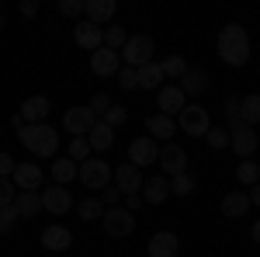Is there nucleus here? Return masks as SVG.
<instances>
[{
    "label": "nucleus",
    "mask_w": 260,
    "mask_h": 257,
    "mask_svg": "<svg viewBox=\"0 0 260 257\" xmlns=\"http://www.w3.org/2000/svg\"><path fill=\"white\" fill-rule=\"evenodd\" d=\"M18 142L31 153V157L49 160V157H56V150H59V132H56L49 122H42V125H21Z\"/></svg>",
    "instance_id": "obj_1"
},
{
    "label": "nucleus",
    "mask_w": 260,
    "mask_h": 257,
    "mask_svg": "<svg viewBox=\"0 0 260 257\" xmlns=\"http://www.w3.org/2000/svg\"><path fill=\"white\" fill-rule=\"evenodd\" d=\"M219 56L225 66H246L250 63V35L243 24H225L219 32Z\"/></svg>",
    "instance_id": "obj_2"
},
{
    "label": "nucleus",
    "mask_w": 260,
    "mask_h": 257,
    "mask_svg": "<svg viewBox=\"0 0 260 257\" xmlns=\"http://www.w3.org/2000/svg\"><path fill=\"white\" fill-rule=\"evenodd\" d=\"M153 49H156V42L149 39V35H128L125 42V49H121V66H132V70H139L146 63H153Z\"/></svg>",
    "instance_id": "obj_3"
},
{
    "label": "nucleus",
    "mask_w": 260,
    "mask_h": 257,
    "mask_svg": "<svg viewBox=\"0 0 260 257\" xmlns=\"http://www.w3.org/2000/svg\"><path fill=\"white\" fill-rule=\"evenodd\" d=\"M77 181H80L83 188H90V191H101V188L111 184V163H104L98 157L83 160L80 167H77Z\"/></svg>",
    "instance_id": "obj_4"
},
{
    "label": "nucleus",
    "mask_w": 260,
    "mask_h": 257,
    "mask_svg": "<svg viewBox=\"0 0 260 257\" xmlns=\"http://www.w3.org/2000/svg\"><path fill=\"white\" fill-rule=\"evenodd\" d=\"M101 222H104V233L115 240H125L136 233V216L128 212V209H104V216H101Z\"/></svg>",
    "instance_id": "obj_5"
},
{
    "label": "nucleus",
    "mask_w": 260,
    "mask_h": 257,
    "mask_svg": "<svg viewBox=\"0 0 260 257\" xmlns=\"http://www.w3.org/2000/svg\"><path fill=\"white\" fill-rule=\"evenodd\" d=\"M177 125L187 132V136H208V129H212V119H208V108H201V104H184V111L177 115Z\"/></svg>",
    "instance_id": "obj_6"
},
{
    "label": "nucleus",
    "mask_w": 260,
    "mask_h": 257,
    "mask_svg": "<svg viewBox=\"0 0 260 257\" xmlns=\"http://www.w3.org/2000/svg\"><path fill=\"white\" fill-rule=\"evenodd\" d=\"M156 163L163 167V178L170 181V178H177V174L187 170V153H184V146H177V142H163Z\"/></svg>",
    "instance_id": "obj_7"
},
{
    "label": "nucleus",
    "mask_w": 260,
    "mask_h": 257,
    "mask_svg": "<svg viewBox=\"0 0 260 257\" xmlns=\"http://www.w3.org/2000/svg\"><path fill=\"white\" fill-rule=\"evenodd\" d=\"M111 184L121 191V198L125 195H139L142 184H146V178H142L139 167H132V163H118L115 170H111Z\"/></svg>",
    "instance_id": "obj_8"
},
{
    "label": "nucleus",
    "mask_w": 260,
    "mask_h": 257,
    "mask_svg": "<svg viewBox=\"0 0 260 257\" xmlns=\"http://www.w3.org/2000/svg\"><path fill=\"white\" fill-rule=\"evenodd\" d=\"M94 125H98V115H94L87 104H77V108H70V111L62 115V129H66L70 136H87Z\"/></svg>",
    "instance_id": "obj_9"
},
{
    "label": "nucleus",
    "mask_w": 260,
    "mask_h": 257,
    "mask_svg": "<svg viewBox=\"0 0 260 257\" xmlns=\"http://www.w3.org/2000/svg\"><path fill=\"white\" fill-rule=\"evenodd\" d=\"M156 157H160V142L156 139H149V136H142V139H132L128 142V163L132 167H153L156 163Z\"/></svg>",
    "instance_id": "obj_10"
},
{
    "label": "nucleus",
    "mask_w": 260,
    "mask_h": 257,
    "mask_svg": "<svg viewBox=\"0 0 260 257\" xmlns=\"http://www.w3.org/2000/svg\"><path fill=\"white\" fill-rule=\"evenodd\" d=\"M39 195H42V209L52 212V216H62V212L73 209V195H70L62 184H49V188H42Z\"/></svg>",
    "instance_id": "obj_11"
},
{
    "label": "nucleus",
    "mask_w": 260,
    "mask_h": 257,
    "mask_svg": "<svg viewBox=\"0 0 260 257\" xmlns=\"http://www.w3.org/2000/svg\"><path fill=\"white\" fill-rule=\"evenodd\" d=\"M73 42L80 45L83 52H98L104 45V28L94 24V21H80V24H73Z\"/></svg>",
    "instance_id": "obj_12"
},
{
    "label": "nucleus",
    "mask_w": 260,
    "mask_h": 257,
    "mask_svg": "<svg viewBox=\"0 0 260 257\" xmlns=\"http://www.w3.org/2000/svg\"><path fill=\"white\" fill-rule=\"evenodd\" d=\"M229 146H233L243 160H253L260 139H257V132H253L250 125H236V129H229Z\"/></svg>",
    "instance_id": "obj_13"
},
{
    "label": "nucleus",
    "mask_w": 260,
    "mask_h": 257,
    "mask_svg": "<svg viewBox=\"0 0 260 257\" xmlns=\"http://www.w3.org/2000/svg\"><path fill=\"white\" fill-rule=\"evenodd\" d=\"M146 250H149V257H177L180 240H177V233H170V230H156V233L149 237V243H146Z\"/></svg>",
    "instance_id": "obj_14"
},
{
    "label": "nucleus",
    "mask_w": 260,
    "mask_h": 257,
    "mask_svg": "<svg viewBox=\"0 0 260 257\" xmlns=\"http://www.w3.org/2000/svg\"><path fill=\"white\" fill-rule=\"evenodd\" d=\"M118 70H121L118 52H111V49H104V45H101L98 52H90V73H94V77H115Z\"/></svg>",
    "instance_id": "obj_15"
},
{
    "label": "nucleus",
    "mask_w": 260,
    "mask_h": 257,
    "mask_svg": "<svg viewBox=\"0 0 260 257\" xmlns=\"http://www.w3.org/2000/svg\"><path fill=\"white\" fill-rule=\"evenodd\" d=\"M42 178H45V174H42V167H39V163H28V160L18 163V167H14V174H11L14 188H21V191H39Z\"/></svg>",
    "instance_id": "obj_16"
},
{
    "label": "nucleus",
    "mask_w": 260,
    "mask_h": 257,
    "mask_svg": "<svg viewBox=\"0 0 260 257\" xmlns=\"http://www.w3.org/2000/svg\"><path fill=\"white\" fill-rule=\"evenodd\" d=\"M49 108H52V104H49V98H45V94H31V98H24V104H21V122H24V125H42V122H45V115H49Z\"/></svg>",
    "instance_id": "obj_17"
},
{
    "label": "nucleus",
    "mask_w": 260,
    "mask_h": 257,
    "mask_svg": "<svg viewBox=\"0 0 260 257\" xmlns=\"http://www.w3.org/2000/svg\"><path fill=\"white\" fill-rule=\"evenodd\" d=\"M156 104H160V115H180L184 111V104H187V98H184V91H180L177 83H167V87H160V94H156Z\"/></svg>",
    "instance_id": "obj_18"
},
{
    "label": "nucleus",
    "mask_w": 260,
    "mask_h": 257,
    "mask_svg": "<svg viewBox=\"0 0 260 257\" xmlns=\"http://www.w3.org/2000/svg\"><path fill=\"white\" fill-rule=\"evenodd\" d=\"M42 247L52 250V257H56L59 250H70V247H73V233H70L66 226H56V222H52V226L42 230Z\"/></svg>",
    "instance_id": "obj_19"
},
{
    "label": "nucleus",
    "mask_w": 260,
    "mask_h": 257,
    "mask_svg": "<svg viewBox=\"0 0 260 257\" xmlns=\"http://www.w3.org/2000/svg\"><path fill=\"white\" fill-rule=\"evenodd\" d=\"M115 11H118L115 0H87V4H83V21H94V24L104 28V24H111Z\"/></svg>",
    "instance_id": "obj_20"
},
{
    "label": "nucleus",
    "mask_w": 260,
    "mask_h": 257,
    "mask_svg": "<svg viewBox=\"0 0 260 257\" xmlns=\"http://www.w3.org/2000/svg\"><path fill=\"white\" fill-rule=\"evenodd\" d=\"M180 91H184V98H198V94H205L208 91V73L201 70V66H187V73L180 77V83H177Z\"/></svg>",
    "instance_id": "obj_21"
},
{
    "label": "nucleus",
    "mask_w": 260,
    "mask_h": 257,
    "mask_svg": "<svg viewBox=\"0 0 260 257\" xmlns=\"http://www.w3.org/2000/svg\"><path fill=\"white\" fill-rule=\"evenodd\" d=\"M222 216H225V219L250 216V195H243V191H229V195H222Z\"/></svg>",
    "instance_id": "obj_22"
},
{
    "label": "nucleus",
    "mask_w": 260,
    "mask_h": 257,
    "mask_svg": "<svg viewBox=\"0 0 260 257\" xmlns=\"http://www.w3.org/2000/svg\"><path fill=\"white\" fill-rule=\"evenodd\" d=\"M146 132H149V139H156V142H167V139H174V132H177V122L170 119V115H149L146 119Z\"/></svg>",
    "instance_id": "obj_23"
},
{
    "label": "nucleus",
    "mask_w": 260,
    "mask_h": 257,
    "mask_svg": "<svg viewBox=\"0 0 260 257\" xmlns=\"http://www.w3.org/2000/svg\"><path fill=\"white\" fill-rule=\"evenodd\" d=\"M167 195H170V181L163 178V174L146 178V184H142V202H149V205H163Z\"/></svg>",
    "instance_id": "obj_24"
},
{
    "label": "nucleus",
    "mask_w": 260,
    "mask_h": 257,
    "mask_svg": "<svg viewBox=\"0 0 260 257\" xmlns=\"http://www.w3.org/2000/svg\"><path fill=\"white\" fill-rule=\"evenodd\" d=\"M14 209H18V219H35L42 212V195L39 191H18L14 195Z\"/></svg>",
    "instance_id": "obj_25"
},
{
    "label": "nucleus",
    "mask_w": 260,
    "mask_h": 257,
    "mask_svg": "<svg viewBox=\"0 0 260 257\" xmlns=\"http://www.w3.org/2000/svg\"><path fill=\"white\" fill-rule=\"evenodd\" d=\"M87 142H90V150L104 153V150H111V146H115V129H111V125H104V122L98 119V125L87 132Z\"/></svg>",
    "instance_id": "obj_26"
},
{
    "label": "nucleus",
    "mask_w": 260,
    "mask_h": 257,
    "mask_svg": "<svg viewBox=\"0 0 260 257\" xmlns=\"http://www.w3.org/2000/svg\"><path fill=\"white\" fill-rule=\"evenodd\" d=\"M136 73H139V87H142V91H160L163 80H167V77H163V66L156 60L146 63V66H139Z\"/></svg>",
    "instance_id": "obj_27"
},
{
    "label": "nucleus",
    "mask_w": 260,
    "mask_h": 257,
    "mask_svg": "<svg viewBox=\"0 0 260 257\" xmlns=\"http://www.w3.org/2000/svg\"><path fill=\"white\" fill-rule=\"evenodd\" d=\"M77 167L80 163H73L70 157H56V163H52V184H70V181H77Z\"/></svg>",
    "instance_id": "obj_28"
},
{
    "label": "nucleus",
    "mask_w": 260,
    "mask_h": 257,
    "mask_svg": "<svg viewBox=\"0 0 260 257\" xmlns=\"http://www.w3.org/2000/svg\"><path fill=\"white\" fill-rule=\"evenodd\" d=\"M240 122L250 125V129L260 122V94H246V98H240Z\"/></svg>",
    "instance_id": "obj_29"
},
{
    "label": "nucleus",
    "mask_w": 260,
    "mask_h": 257,
    "mask_svg": "<svg viewBox=\"0 0 260 257\" xmlns=\"http://www.w3.org/2000/svg\"><path fill=\"white\" fill-rule=\"evenodd\" d=\"M77 216H80L83 222H94V219H101V216H104V205H101V198H98V195L83 198L80 205H77Z\"/></svg>",
    "instance_id": "obj_30"
},
{
    "label": "nucleus",
    "mask_w": 260,
    "mask_h": 257,
    "mask_svg": "<svg viewBox=\"0 0 260 257\" xmlns=\"http://www.w3.org/2000/svg\"><path fill=\"white\" fill-rule=\"evenodd\" d=\"M125 42H128V32H125V28H118V24L104 28V49H111V52H121V49H125Z\"/></svg>",
    "instance_id": "obj_31"
},
{
    "label": "nucleus",
    "mask_w": 260,
    "mask_h": 257,
    "mask_svg": "<svg viewBox=\"0 0 260 257\" xmlns=\"http://www.w3.org/2000/svg\"><path fill=\"white\" fill-rule=\"evenodd\" d=\"M90 142H87V136H73L70 139V160L73 163H83V160H90Z\"/></svg>",
    "instance_id": "obj_32"
},
{
    "label": "nucleus",
    "mask_w": 260,
    "mask_h": 257,
    "mask_svg": "<svg viewBox=\"0 0 260 257\" xmlns=\"http://www.w3.org/2000/svg\"><path fill=\"white\" fill-rule=\"evenodd\" d=\"M160 66H163V77H174V80H180L187 73V60L184 56H167Z\"/></svg>",
    "instance_id": "obj_33"
},
{
    "label": "nucleus",
    "mask_w": 260,
    "mask_h": 257,
    "mask_svg": "<svg viewBox=\"0 0 260 257\" xmlns=\"http://www.w3.org/2000/svg\"><path fill=\"white\" fill-rule=\"evenodd\" d=\"M101 122H104V125H111V129H118V125L128 122V108H125V104H111V108L101 115Z\"/></svg>",
    "instance_id": "obj_34"
},
{
    "label": "nucleus",
    "mask_w": 260,
    "mask_h": 257,
    "mask_svg": "<svg viewBox=\"0 0 260 257\" xmlns=\"http://www.w3.org/2000/svg\"><path fill=\"white\" fill-rule=\"evenodd\" d=\"M236 178L243 181V184H257V178H260V167L253 163V160H240V167H236Z\"/></svg>",
    "instance_id": "obj_35"
},
{
    "label": "nucleus",
    "mask_w": 260,
    "mask_h": 257,
    "mask_svg": "<svg viewBox=\"0 0 260 257\" xmlns=\"http://www.w3.org/2000/svg\"><path fill=\"white\" fill-rule=\"evenodd\" d=\"M191 191H194V178H191V174H187V170H184V174H177V178H170V195H191Z\"/></svg>",
    "instance_id": "obj_36"
},
{
    "label": "nucleus",
    "mask_w": 260,
    "mask_h": 257,
    "mask_svg": "<svg viewBox=\"0 0 260 257\" xmlns=\"http://www.w3.org/2000/svg\"><path fill=\"white\" fill-rule=\"evenodd\" d=\"M205 139H208V146H212V150H225V146H229V129H222V125H212Z\"/></svg>",
    "instance_id": "obj_37"
},
{
    "label": "nucleus",
    "mask_w": 260,
    "mask_h": 257,
    "mask_svg": "<svg viewBox=\"0 0 260 257\" xmlns=\"http://www.w3.org/2000/svg\"><path fill=\"white\" fill-rule=\"evenodd\" d=\"M115 77H118V87H121V91H136V87H139V73H136L132 66H121Z\"/></svg>",
    "instance_id": "obj_38"
},
{
    "label": "nucleus",
    "mask_w": 260,
    "mask_h": 257,
    "mask_svg": "<svg viewBox=\"0 0 260 257\" xmlns=\"http://www.w3.org/2000/svg\"><path fill=\"white\" fill-rule=\"evenodd\" d=\"M14 222H18V209L14 205H4L0 209V237H7L14 230Z\"/></svg>",
    "instance_id": "obj_39"
},
{
    "label": "nucleus",
    "mask_w": 260,
    "mask_h": 257,
    "mask_svg": "<svg viewBox=\"0 0 260 257\" xmlns=\"http://www.w3.org/2000/svg\"><path fill=\"white\" fill-rule=\"evenodd\" d=\"M83 4H87V0H59V7H56V11H59L62 18H80V14H83Z\"/></svg>",
    "instance_id": "obj_40"
},
{
    "label": "nucleus",
    "mask_w": 260,
    "mask_h": 257,
    "mask_svg": "<svg viewBox=\"0 0 260 257\" xmlns=\"http://www.w3.org/2000/svg\"><path fill=\"white\" fill-rule=\"evenodd\" d=\"M14 195H18L14 181H11V178H0V209H4V205H14Z\"/></svg>",
    "instance_id": "obj_41"
},
{
    "label": "nucleus",
    "mask_w": 260,
    "mask_h": 257,
    "mask_svg": "<svg viewBox=\"0 0 260 257\" xmlns=\"http://www.w3.org/2000/svg\"><path fill=\"white\" fill-rule=\"evenodd\" d=\"M225 119H229V129L243 125V122H240V98H236V94H233V98H225Z\"/></svg>",
    "instance_id": "obj_42"
},
{
    "label": "nucleus",
    "mask_w": 260,
    "mask_h": 257,
    "mask_svg": "<svg viewBox=\"0 0 260 257\" xmlns=\"http://www.w3.org/2000/svg\"><path fill=\"white\" fill-rule=\"evenodd\" d=\"M98 198H101V205H104V209H115V205L121 202V191L115 188V184H108V188H101Z\"/></svg>",
    "instance_id": "obj_43"
},
{
    "label": "nucleus",
    "mask_w": 260,
    "mask_h": 257,
    "mask_svg": "<svg viewBox=\"0 0 260 257\" xmlns=\"http://www.w3.org/2000/svg\"><path fill=\"white\" fill-rule=\"evenodd\" d=\"M87 108H90V111H94V115H104V111H108V108H111V98H108V94H94V98H90V104H87Z\"/></svg>",
    "instance_id": "obj_44"
},
{
    "label": "nucleus",
    "mask_w": 260,
    "mask_h": 257,
    "mask_svg": "<svg viewBox=\"0 0 260 257\" xmlns=\"http://www.w3.org/2000/svg\"><path fill=\"white\" fill-rule=\"evenodd\" d=\"M14 167H18V163H14V157L0 150V178H11V174H14Z\"/></svg>",
    "instance_id": "obj_45"
},
{
    "label": "nucleus",
    "mask_w": 260,
    "mask_h": 257,
    "mask_svg": "<svg viewBox=\"0 0 260 257\" xmlns=\"http://www.w3.org/2000/svg\"><path fill=\"white\" fill-rule=\"evenodd\" d=\"M21 18H35V14H39V0H21Z\"/></svg>",
    "instance_id": "obj_46"
},
{
    "label": "nucleus",
    "mask_w": 260,
    "mask_h": 257,
    "mask_svg": "<svg viewBox=\"0 0 260 257\" xmlns=\"http://www.w3.org/2000/svg\"><path fill=\"white\" fill-rule=\"evenodd\" d=\"M125 209H128V212L136 216V212L142 209V195H125Z\"/></svg>",
    "instance_id": "obj_47"
},
{
    "label": "nucleus",
    "mask_w": 260,
    "mask_h": 257,
    "mask_svg": "<svg viewBox=\"0 0 260 257\" xmlns=\"http://www.w3.org/2000/svg\"><path fill=\"white\" fill-rule=\"evenodd\" d=\"M250 205H260V181L250 188Z\"/></svg>",
    "instance_id": "obj_48"
},
{
    "label": "nucleus",
    "mask_w": 260,
    "mask_h": 257,
    "mask_svg": "<svg viewBox=\"0 0 260 257\" xmlns=\"http://www.w3.org/2000/svg\"><path fill=\"white\" fill-rule=\"evenodd\" d=\"M253 240H257V243H260V219H257V222H253Z\"/></svg>",
    "instance_id": "obj_49"
},
{
    "label": "nucleus",
    "mask_w": 260,
    "mask_h": 257,
    "mask_svg": "<svg viewBox=\"0 0 260 257\" xmlns=\"http://www.w3.org/2000/svg\"><path fill=\"white\" fill-rule=\"evenodd\" d=\"M0 32H4V14H0Z\"/></svg>",
    "instance_id": "obj_50"
},
{
    "label": "nucleus",
    "mask_w": 260,
    "mask_h": 257,
    "mask_svg": "<svg viewBox=\"0 0 260 257\" xmlns=\"http://www.w3.org/2000/svg\"><path fill=\"white\" fill-rule=\"evenodd\" d=\"M49 257H52V254H49Z\"/></svg>",
    "instance_id": "obj_51"
}]
</instances>
